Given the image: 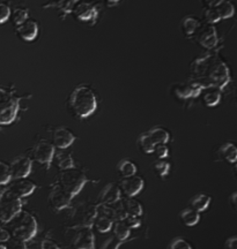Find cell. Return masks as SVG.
I'll use <instances>...</instances> for the list:
<instances>
[{"label": "cell", "instance_id": "obj_12", "mask_svg": "<svg viewBox=\"0 0 237 249\" xmlns=\"http://www.w3.org/2000/svg\"><path fill=\"white\" fill-rule=\"evenodd\" d=\"M202 89L200 87L191 82V81H186V82H178L175 83L173 86V93L180 101H189V99L197 98L200 96Z\"/></svg>", "mask_w": 237, "mask_h": 249}, {"label": "cell", "instance_id": "obj_36", "mask_svg": "<svg viewBox=\"0 0 237 249\" xmlns=\"http://www.w3.org/2000/svg\"><path fill=\"white\" fill-rule=\"evenodd\" d=\"M202 17H204V20L206 23L213 24V26L221 20L215 7H205L204 12H202Z\"/></svg>", "mask_w": 237, "mask_h": 249}, {"label": "cell", "instance_id": "obj_21", "mask_svg": "<svg viewBox=\"0 0 237 249\" xmlns=\"http://www.w3.org/2000/svg\"><path fill=\"white\" fill-rule=\"evenodd\" d=\"M200 26L201 22L198 18L193 17V15H186L180 21V31H182L184 36L191 38L196 35Z\"/></svg>", "mask_w": 237, "mask_h": 249}, {"label": "cell", "instance_id": "obj_2", "mask_svg": "<svg viewBox=\"0 0 237 249\" xmlns=\"http://www.w3.org/2000/svg\"><path fill=\"white\" fill-rule=\"evenodd\" d=\"M67 107L72 116L78 119H86L98 108V95L92 87L77 86L67 98Z\"/></svg>", "mask_w": 237, "mask_h": 249}, {"label": "cell", "instance_id": "obj_22", "mask_svg": "<svg viewBox=\"0 0 237 249\" xmlns=\"http://www.w3.org/2000/svg\"><path fill=\"white\" fill-rule=\"evenodd\" d=\"M79 0H48L44 5H42L43 8H57L59 13L63 14V18L68 14H72V9L74 5Z\"/></svg>", "mask_w": 237, "mask_h": 249}, {"label": "cell", "instance_id": "obj_14", "mask_svg": "<svg viewBox=\"0 0 237 249\" xmlns=\"http://www.w3.org/2000/svg\"><path fill=\"white\" fill-rule=\"evenodd\" d=\"M118 203H119V207L117 209L118 220L123 219V217L126 216V214L127 216H133L138 218L142 216V205L140 204V202L135 200L133 197L124 198V200H120Z\"/></svg>", "mask_w": 237, "mask_h": 249}, {"label": "cell", "instance_id": "obj_38", "mask_svg": "<svg viewBox=\"0 0 237 249\" xmlns=\"http://www.w3.org/2000/svg\"><path fill=\"white\" fill-rule=\"evenodd\" d=\"M169 249H192V246L189 244L185 239L180 238H175L173 241H171Z\"/></svg>", "mask_w": 237, "mask_h": 249}, {"label": "cell", "instance_id": "obj_26", "mask_svg": "<svg viewBox=\"0 0 237 249\" xmlns=\"http://www.w3.org/2000/svg\"><path fill=\"white\" fill-rule=\"evenodd\" d=\"M211 201H212L211 196L201 193V194L195 195L191 200H190V208H192V209L198 211V213H202V211H205L208 207H210Z\"/></svg>", "mask_w": 237, "mask_h": 249}, {"label": "cell", "instance_id": "obj_40", "mask_svg": "<svg viewBox=\"0 0 237 249\" xmlns=\"http://www.w3.org/2000/svg\"><path fill=\"white\" fill-rule=\"evenodd\" d=\"M121 245H123V242L117 240L114 235H111L110 238H108L107 240L103 242V245L99 249H119Z\"/></svg>", "mask_w": 237, "mask_h": 249}, {"label": "cell", "instance_id": "obj_25", "mask_svg": "<svg viewBox=\"0 0 237 249\" xmlns=\"http://www.w3.org/2000/svg\"><path fill=\"white\" fill-rule=\"evenodd\" d=\"M151 136V139L153 140V142L157 144H167L170 140V134L166 128L163 127L157 126V127H153L147 132Z\"/></svg>", "mask_w": 237, "mask_h": 249}, {"label": "cell", "instance_id": "obj_41", "mask_svg": "<svg viewBox=\"0 0 237 249\" xmlns=\"http://www.w3.org/2000/svg\"><path fill=\"white\" fill-rule=\"evenodd\" d=\"M153 154H155L158 160H166L169 155V148L167 147V144H157Z\"/></svg>", "mask_w": 237, "mask_h": 249}, {"label": "cell", "instance_id": "obj_20", "mask_svg": "<svg viewBox=\"0 0 237 249\" xmlns=\"http://www.w3.org/2000/svg\"><path fill=\"white\" fill-rule=\"evenodd\" d=\"M7 188L12 194H14L20 198H23L27 197V196H30L36 191V185L35 182L30 181V180L18 179Z\"/></svg>", "mask_w": 237, "mask_h": 249}, {"label": "cell", "instance_id": "obj_15", "mask_svg": "<svg viewBox=\"0 0 237 249\" xmlns=\"http://www.w3.org/2000/svg\"><path fill=\"white\" fill-rule=\"evenodd\" d=\"M73 198L67 194H65L63 191L56 187L55 185H51V189L49 193V204L55 211H61L66 209L71 205V202Z\"/></svg>", "mask_w": 237, "mask_h": 249}, {"label": "cell", "instance_id": "obj_46", "mask_svg": "<svg viewBox=\"0 0 237 249\" xmlns=\"http://www.w3.org/2000/svg\"><path fill=\"white\" fill-rule=\"evenodd\" d=\"M226 248L227 249H237V236H230L226 241Z\"/></svg>", "mask_w": 237, "mask_h": 249}, {"label": "cell", "instance_id": "obj_44", "mask_svg": "<svg viewBox=\"0 0 237 249\" xmlns=\"http://www.w3.org/2000/svg\"><path fill=\"white\" fill-rule=\"evenodd\" d=\"M40 249H60V247L54 240L44 239V240L40 242Z\"/></svg>", "mask_w": 237, "mask_h": 249}, {"label": "cell", "instance_id": "obj_39", "mask_svg": "<svg viewBox=\"0 0 237 249\" xmlns=\"http://www.w3.org/2000/svg\"><path fill=\"white\" fill-rule=\"evenodd\" d=\"M11 17V7L6 2L0 1V24H4Z\"/></svg>", "mask_w": 237, "mask_h": 249}, {"label": "cell", "instance_id": "obj_6", "mask_svg": "<svg viewBox=\"0 0 237 249\" xmlns=\"http://www.w3.org/2000/svg\"><path fill=\"white\" fill-rule=\"evenodd\" d=\"M22 198L18 197L8 191L0 192V222L8 224L22 211Z\"/></svg>", "mask_w": 237, "mask_h": 249}, {"label": "cell", "instance_id": "obj_19", "mask_svg": "<svg viewBox=\"0 0 237 249\" xmlns=\"http://www.w3.org/2000/svg\"><path fill=\"white\" fill-rule=\"evenodd\" d=\"M98 216V204H86L80 207V210L77 213L78 226H92L94 219Z\"/></svg>", "mask_w": 237, "mask_h": 249}, {"label": "cell", "instance_id": "obj_34", "mask_svg": "<svg viewBox=\"0 0 237 249\" xmlns=\"http://www.w3.org/2000/svg\"><path fill=\"white\" fill-rule=\"evenodd\" d=\"M9 18L12 20V23L14 24L15 28H17L29 18V11H28V8L24 7H17L13 11H11Z\"/></svg>", "mask_w": 237, "mask_h": 249}, {"label": "cell", "instance_id": "obj_32", "mask_svg": "<svg viewBox=\"0 0 237 249\" xmlns=\"http://www.w3.org/2000/svg\"><path fill=\"white\" fill-rule=\"evenodd\" d=\"M112 225H114V220L111 218H109L104 214H101L98 213V216L94 219L93 226L96 227V230L99 233H108L112 230Z\"/></svg>", "mask_w": 237, "mask_h": 249}, {"label": "cell", "instance_id": "obj_17", "mask_svg": "<svg viewBox=\"0 0 237 249\" xmlns=\"http://www.w3.org/2000/svg\"><path fill=\"white\" fill-rule=\"evenodd\" d=\"M121 200V192L117 183H108L99 195V205H114Z\"/></svg>", "mask_w": 237, "mask_h": 249}, {"label": "cell", "instance_id": "obj_10", "mask_svg": "<svg viewBox=\"0 0 237 249\" xmlns=\"http://www.w3.org/2000/svg\"><path fill=\"white\" fill-rule=\"evenodd\" d=\"M73 235V244L76 249H95V236L92 226H78Z\"/></svg>", "mask_w": 237, "mask_h": 249}, {"label": "cell", "instance_id": "obj_3", "mask_svg": "<svg viewBox=\"0 0 237 249\" xmlns=\"http://www.w3.org/2000/svg\"><path fill=\"white\" fill-rule=\"evenodd\" d=\"M22 96H18L14 88L0 86V126H8L17 119L21 110Z\"/></svg>", "mask_w": 237, "mask_h": 249}, {"label": "cell", "instance_id": "obj_16", "mask_svg": "<svg viewBox=\"0 0 237 249\" xmlns=\"http://www.w3.org/2000/svg\"><path fill=\"white\" fill-rule=\"evenodd\" d=\"M118 186H119L121 194L125 195L126 197H135L143 189L145 181L141 177L136 174V176L129 177V178H124Z\"/></svg>", "mask_w": 237, "mask_h": 249}, {"label": "cell", "instance_id": "obj_5", "mask_svg": "<svg viewBox=\"0 0 237 249\" xmlns=\"http://www.w3.org/2000/svg\"><path fill=\"white\" fill-rule=\"evenodd\" d=\"M17 217H19L18 222L13 226L14 238L24 242L35 238L39 231V223L36 217L28 211H21Z\"/></svg>", "mask_w": 237, "mask_h": 249}, {"label": "cell", "instance_id": "obj_42", "mask_svg": "<svg viewBox=\"0 0 237 249\" xmlns=\"http://www.w3.org/2000/svg\"><path fill=\"white\" fill-rule=\"evenodd\" d=\"M120 220H123L124 223H125V225L129 227L130 230H132V229H138V227L141 225V220H140V218H138V217H133V216H124L123 217V219H120Z\"/></svg>", "mask_w": 237, "mask_h": 249}, {"label": "cell", "instance_id": "obj_23", "mask_svg": "<svg viewBox=\"0 0 237 249\" xmlns=\"http://www.w3.org/2000/svg\"><path fill=\"white\" fill-rule=\"evenodd\" d=\"M202 104L207 107H214L221 102V96L222 91L217 88H207L204 89L200 93Z\"/></svg>", "mask_w": 237, "mask_h": 249}, {"label": "cell", "instance_id": "obj_31", "mask_svg": "<svg viewBox=\"0 0 237 249\" xmlns=\"http://www.w3.org/2000/svg\"><path fill=\"white\" fill-rule=\"evenodd\" d=\"M137 143H138V148L140 149V151L143 152V154L151 155L154 151L155 143L153 142V140L147 132L140 134L138 140H137Z\"/></svg>", "mask_w": 237, "mask_h": 249}, {"label": "cell", "instance_id": "obj_11", "mask_svg": "<svg viewBox=\"0 0 237 249\" xmlns=\"http://www.w3.org/2000/svg\"><path fill=\"white\" fill-rule=\"evenodd\" d=\"M33 169V161L28 156H18L9 164V171H11L12 179H26Z\"/></svg>", "mask_w": 237, "mask_h": 249}, {"label": "cell", "instance_id": "obj_24", "mask_svg": "<svg viewBox=\"0 0 237 249\" xmlns=\"http://www.w3.org/2000/svg\"><path fill=\"white\" fill-rule=\"evenodd\" d=\"M219 156L223 160L235 164L237 160V148L233 142H226L219 149Z\"/></svg>", "mask_w": 237, "mask_h": 249}, {"label": "cell", "instance_id": "obj_7", "mask_svg": "<svg viewBox=\"0 0 237 249\" xmlns=\"http://www.w3.org/2000/svg\"><path fill=\"white\" fill-rule=\"evenodd\" d=\"M72 14L79 22L93 27L99 20V7L92 0H79L72 9Z\"/></svg>", "mask_w": 237, "mask_h": 249}, {"label": "cell", "instance_id": "obj_28", "mask_svg": "<svg viewBox=\"0 0 237 249\" xmlns=\"http://www.w3.org/2000/svg\"><path fill=\"white\" fill-rule=\"evenodd\" d=\"M111 231L114 232L115 238L120 242H123V244L129 240L131 235V230L125 225V223L123 220H116V222H114Z\"/></svg>", "mask_w": 237, "mask_h": 249}, {"label": "cell", "instance_id": "obj_30", "mask_svg": "<svg viewBox=\"0 0 237 249\" xmlns=\"http://www.w3.org/2000/svg\"><path fill=\"white\" fill-rule=\"evenodd\" d=\"M55 158L56 164H57L58 169L60 171L76 169V163H74V160L71 154H67V152H59V154L55 155Z\"/></svg>", "mask_w": 237, "mask_h": 249}, {"label": "cell", "instance_id": "obj_13", "mask_svg": "<svg viewBox=\"0 0 237 249\" xmlns=\"http://www.w3.org/2000/svg\"><path fill=\"white\" fill-rule=\"evenodd\" d=\"M76 140V135L67 127H57L52 133V144L55 148L60 149V150H65V149L71 147Z\"/></svg>", "mask_w": 237, "mask_h": 249}, {"label": "cell", "instance_id": "obj_27", "mask_svg": "<svg viewBox=\"0 0 237 249\" xmlns=\"http://www.w3.org/2000/svg\"><path fill=\"white\" fill-rule=\"evenodd\" d=\"M179 217L184 225L189 227L197 225L199 220H200V213L195 209H192V208H185V209H183L180 211Z\"/></svg>", "mask_w": 237, "mask_h": 249}, {"label": "cell", "instance_id": "obj_35", "mask_svg": "<svg viewBox=\"0 0 237 249\" xmlns=\"http://www.w3.org/2000/svg\"><path fill=\"white\" fill-rule=\"evenodd\" d=\"M170 163H168L164 160H158L153 164V171L158 178H166L170 172Z\"/></svg>", "mask_w": 237, "mask_h": 249}, {"label": "cell", "instance_id": "obj_18", "mask_svg": "<svg viewBox=\"0 0 237 249\" xmlns=\"http://www.w3.org/2000/svg\"><path fill=\"white\" fill-rule=\"evenodd\" d=\"M17 35L23 42H33L39 35V24L33 18H28L22 24L17 27Z\"/></svg>", "mask_w": 237, "mask_h": 249}, {"label": "cell", "instance_id": "obj_50", "mask_svg": "<svg viewBox=\"0 0 237 249\" xmlns=\"http://www.w3.org/2000/svg\"><path fill=\"white\" fill-rule=\"evenodd\" d=\"M0 249H7V247H6L5 245H1V244H0Z\"/></svg>", "mask_w": 237, "mask_h": 249}, {"label": "cell", "instance_id": "obj_37", "mask_svg": "<svg viewBox=\"0 0 237 249\" xmlns=\"http://www.w3.org/2000/svg\"><path fill=\"white\" fill-rule=\"evenodd\" d=\"M12 176L9 171V164L0 160V186H6L11 182Z\"/></svg>", "mask_w": 237, "mask_h": 249}, {"label": "cell", "instance_id": "obj_43", "mask_svg": "<svg viewBox=\"0 0 237 249\" xmlns=\"http://www.w3.org/2000/svg\"><path fill=\"white\" fill-rule=\"evenodd\" d=\"M9 246L7 249H28L27 244L22 240H18V239H14V240H9Z\"/></svg>", "mask_w": 237, "mask_h": 249}, {"label": "cell", "instance_id": "obj_48", "mask_svg": "<svg viewBox=\"0 0 237 249\" xmlns=\"http://www.w3.org/2000/svg\"><path fill=\"white\" fill-rule=\"evenodd\" d=\"M230 203H232V207L234 210H236V203H237V193H233L232 196L229 197Z\"/></svg>", "mask_w": 237, "mask_h": 249}, {"label": "cell", "instance_id": "obj_49", "mask_svg": "<svg viewBox=\"0 0 237 249\" xmlns=\"http://www.w3.org/2000/svg\"><path fill=\"white\" fill-rule=\"evenodd\" d=\"M104 1L107 2L109 6H115V5H117L120 0H104Z\"/></svg>", "mask_w": 237, "mask_h": 249}, {"label": "cell", "instance_id": "obj_1", "mask_svg": "<svg viewBox=\"0 0 237 249\" xmlns=\"http://www.w3.org/2000/svg\"><path fill=\"white\" fill-rule=\"evenodd\" d=\"M190 81L200 88H217L221 91L229 85L230 70L217 52L196 58L190 65Z\"/></svg>", "mask_w": 237, "mask_h": 249}, {"label": "cell", "instance_id": "obj_8", "mask_svg": "<svg viewBox=\"0 0 237 249\" xmlns=\"http://www.w3.org/2000/svg\"><path fill=\"white\" fill-rule=\"evenodd\" d=\"M55 155L56 148L54 144L51 142L45 141V140L37 142L35 147L33 148V158L40 165L44 166L46 170H49L51 166L52 161L55 160Z\"/></svg>", "mask_w": 237, "mask_h": 249}, {"label": "cell", "instance_id": "obj_4", "mask_svg": "<svg viewBox=\"0 0 237 249\" xmlns=\"http://www.w3.org/2000/svg\"><path fill=\"white\" fill-rule=\"evenodd\" d=\"M87 182H88V178H87L86 174L76 167V169L61 171L52 185L58 187L65 194L74 198L82 191Z\"/></svg>", "mask_w": 237, "mask_h": 249}, {"label": "cell", "instance_id": "obj_33", "mask_svg": "<svg viewBox=\"0 0 237 249\" xmlns=\"http://www.w3.org/2000/svg\"><path fill=\"white\" fill-rule=\"evenodd\" d=\"M217 14L221 20H226V18H230L235 14V7H234L233 2H230L229 0H224V1L220 2L219 5L215 6Z\"/></svg>", "mask_w": 237, "mask_h": 249}, {"label": "cell", "instance_id": "obj_47", "mask_svg": "<svg viewBox=\"0 0 237 249\" xmlns=\"http://www.w3.org/2000/svg\"><path fill=\"white\" fill-rule=\"evenodd\" d=\"M201 1L205 7H215V6H217L220 2L224 1V0H201Z\"/></svg>", "mask_w": 237, "mask_h": 249}, {"label": "cell", "instance_id": "obj_9", "mask_svg": "<svg viewBox=\"0 0 237 249\" xmlns=\"http://www.w3.org/2000/svg\"><path fill=\"white\" fill-rule=\"evenodd\" d=\"M195 36H197L198 44L202 49L207 50V51H213L219 44V36H217V28L213 24L201 23L200 28H199Z\"/></svg>", "mask_w": 237, "mask_h": 249}, {"label": "cell", "instance_id": "obj_45", "mask_svg": "<svg viewBox=\"0 0 237 249\" xmlns=\"http://www.w3.org/2000/svg\"><path fill=\"white\" fill-rule=\"evenodd\" d=\"M11 240V234L7 230H5L4 227H0V244H5Z\"/></svg>", "mask_w": 237, "mask_h": 249}, {"label": "cell", "instance_id": "obj_29", "mask_svg": "<svg viewBox=\"0 0 237 249\" xmlns=\"http://www.w3.org/2000/svg\"><path fill=\"white\" fill-rule=\"evenodd\" d=\"M117 171L121 178H129V177L136 176L138 167L131 160H121L117 165Z\"/></svg>", "mask_w": 237, "mask_h": 249}]
</instances>
